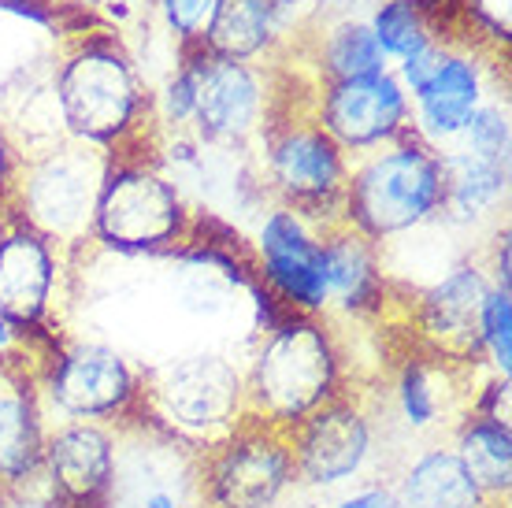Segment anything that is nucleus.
<instances>
[{
	"label": "nucleus",
	"mask_w": 512,
	"mask_h": 508,
	"mask_svg": "<svg viewBox=\"0 0 512 508\" xmlns=\"http://www.w3.org/2000/svg\"><path fill=\"white\" fill-rule=\"evenodd\" d=\"M342 394V353L316 316L271 323L245 371V420L290 431Z\"/></svg>",
	"instance_id": "1"
},
{
	"label": "nucleus",
	"mask_w": 512,
	"mask_h": 508,
	"mask_svg": "<svg viewBox=\"0 0 512 508\" xmlns=\"http://www.w3.org/2000/svg\"><path fill=\"white\" fill-rule=\"evenodd\" d=\"M245 420V375L227 356L197 353L141 371V423L205 453Z\"/></svg>",
	"instance_id": "2"
},
{
	"label": "nucleus",
	"mask_w": 512,
	"mask_h": 508,
	"mask_svg": "<svg viewBox=\"0 0 512 508\" xmlns=\"http://www.w3.org/2000/svg\"><path fill=\"white\" fill-rule=\"evenodd\" d=\"M446 171L442 156L423 141H394L383 153H372L349 175L346 223L368 242L405 234L442 212Z\"/></svg>",
	"instance_id": "3"
},
{
	"label": "nucleus",
	"mask_w": 512,
	"mask_h": 508,
	"mask_svg": "<svg viewBox=\"0 0 512 508\" xmlns=\"http://www.w3.org/2000/svg\"><path fill=\"white\" fill-rule=\"evenodd\" d=\"M38 379L49 416L104 423L116 431L141 423V371L112 345H56Z\"/></svg>",
	"instance_id": "4"
},
{
	"label": "nucleus",
	"mask_w": 512,
	"mask_h": 508,
	"mask_svg": "<svg viewBox=\"0 0 512 508\" xmlns=\"http://www.w3.org/2000/svg\"><path fill=\"white\" fill-rule=\"evenodd\" d=\"M294 486L290 438L260 420H242L223 442L197 453L201 508H279Z\"/></svg>",
	"instance_id": "5"
},
{
	"label": "nucleus",
	"mask_w": 512,
	"mask_h": 508,
	"mask_svg": "<svg viewBox=\"0 0 512 508\" xmlns=\"http://www.w3.org/2000/svg\"><path fill=\"white\" fill-rule=\"evenodd\" d=\"M294 453L297 486L334 490L360 479L375 460L379 445V420L375 408L353 390H342L320 405L312 416L286 431Z\"/></svg>",
	"instance_id": "6"
},
{
	"label": "nucleus",
	"mask_w": 512,
	"mask_h": 508,
	"mask_svg": "<svg viewBox=\"0 0 512 508\" xmlns=\"http://www.w3.org/2000/svg\"><path fill=\"white\" fill-rule=\"evenodd\" d=\"M116 468V427L49 416L34 494H41L49 508H112L116 505Z\"/></svg>",
	"instance_id": "7"
},
{
	"label": "nucleus",
	"mask_w": 512,
	"mask_h": 508,
	"mask_svg": "<svg viewBox=\"0 0 512 508\" xmlns=\"http://www.w3.org/2000/svg\"><path fill=\"white\" fill-rule=\"evenodd\" d=\"M186 227L175 186L145 164L108 167L93 212V230L116 249H164L179 242Z\"/></svg>",
	"instance_id": "8"
},
{
	"label": "nucleus",
	"mask_w": 512,
	"mask_h": 508,
	"mask_svg": "<svg viewBox=\"0 0 512 508\" xmlns=\"http://www.w3.org/2000/svg\"><path fill=\"white\" fill-rule=\"evenodd\" d=\"M108 164L93 153L64 149L26 171V178L15 186L19 193V219L34 227L45 238L75 242L86 230H93V212L101 197Z\"/></svg>",
	"instance_id": "9"
},
{
	"label": "nucleus",
	"mask_w": 512,
	"mask_h": 508,
	"mask_svg": "<svg viewBox=\"0 0 512 508\" xmlns=\"http://www.w3.org/2000/svg\"><path fill=\"white\" fill-rule=\"evenodd\" d=\"M60 112L67 130L82 141H123L138 115V86L123 56L90 49L75 56L60 78Z\"/></svg>",
	"instance_id": "10"
},
{
	"label": "nucleus",
	"mask_w": 512,
	"mask_h": 508,
	"mask_svg": "<svg viewBox=\"0 0 512 508\" xmlns=\"http://www.w3.org/2000/svg\"><path fill=\"white\" fill-rule=\"evenodd\" d=\"M49 434L34 360H0V501L34 494Z\"/></svg>",
	"instance_id": "11"
},
{
	"label": "nucleus",
	"mask_w": 512,
	"mask_h": 508,
	"mask_svg": "<svg viewBox=\"0 0 512 508\" xmlns=\"http://www.w3.org/2000/svg\"><path fill=\"white\" fill-rule=\"evenodd\" d=\"M268 160L271 182L290 201V212L312 219L323 216V208H338L346 216V153L323 127H286L271 141Z\"/></svg>",
	"instance_id": "12"
},
{
	"label": "nucleus",
	"mask_w": 512,
	"mask_h": 508,
	"mask_svg": "<svg viewBox=\"0 0 512 508\" xmlns=\"http://www.w3.org/2000/svg\"><path fill=\"white\" fill-rule=\"evenodd\" d=\"M260 249V275L271 293L294 316H320L327 308V282H323L320 238L312 234L308 219L290 208H275L256 238Z\"/></svg>",
	"instance_id": "13"
},
{
	"label": "nucleus",
	"mask_w": 512,
	"mask_h": 508,
	"mask_svg": "<svg viewBox=\"0 0 512 508\" xmlns=\"http://www.w3.org/2000/svg\"><path fill=\"white\" fill-rule=\"evenodd\" d=\"M464 371H472V364H453L431 353L405 360L390 382V416L401 423V431L412 438L453 431L479 394L468 390V382L461 379Z\"/></svg>",
	"instance_id": "14"
},
{
	"label": "nucleus",
	"mask_w": 512,
	"mask_h": 508,
	"mask_svg": "<svg viewBox=\"0 0 512 508\" xmlns=\"http://www.w3.org/2000/svg\"><path fill=\"white\" fill-rule=\"evenodd\" d=\"M56 290L52 242L23 219L0 223V316L19 331H41Z\"/></svg>",
	"instance_id": "15"
},
{
	"label": "nucleus",
	"mask_w": 512,
	"mask_h": 508,
	"mask_svg": "<svg viewBox=\"0 0 512 508\" xmlns=\"http://www.w3.org/2000/svg\"><path fill=\"white\" fill-rule=\"evenodd\" d=\"M409 97L405 86L386 71L364 78H342L323 101V130L346 149H375L405 130Z\"/></svg>",
	"instance_id": "16"
},
{
	"label": "nucleus",
	"mask_w": 512,
	"mask_h": 508,
	"mask_svg": "<svg viewBox=\"0 0 512 508\" xmlns=\"http://www.w3.org/2000/svg\"><path fill=\"white\" fill-rule=\"evenodd\" d=\"M487 293L483 271L472 264L453 267L420 297V338L431 356L479 368V305Z\"/></svg>",
	"instance_id": "17"
},
{
	"label": "nucleus",
	"mask_w": 512,
	"mask_h": 508,
	"mask_svg": "<svg viewBox=\"0 0 512 508\" xmlns=\"http://www.w3.org/2000/svg\"><path fill=\"white\" fill-rule=\"evenodd\" d=\"M197 104L193 119L201 123L208 138L219 141H242L249 138L260 123L264 93L256 86L253 71L242 60H197Z\"/></svg>",
	"instance_id": "18"
},
{
	"label": "nucleus",
	"mask_w": 512,
	"mask_h": 508,
	"mask_svg": "<svg viewBox=\"0 0 512 508\" xmlns=\"http://www.w3.org/2000/svg\"><path fill=\"white\" fill-rule=\"evenodd\" d=\"M394 490L401 497V508H501L475 486L449 442L420 449L401 468Z\"/></svg>",
	"instance_id": "19"
},
{
	"label": "nucleus",
	"mask_w": 512,
	"mask_h": 508,
	"mask_svg": "<svg viewBox=\"0 0 512 508\" xmlns=\"http://www.w3.org/2000/svg\"><path fill=\"white\" fill-rule=\"evenodd\" d=\"M449 445L457 449L461 464L475 479V486L494 501L505 505L512 490V427L509 416L472 405L464 420L449 431Z\"/></svg>",
	"instance_id": "20"
},
{
	"label": "nucleus",
	"mask_w": 512,
	"mask_h": 508,
	"mask_svg": "<svg viewBox=\"0 0 512 508\" xmlns=\"http://www.w3.org/2000/svg\"><path fill=\"white\" fill-rule=\"evenodd\" d=\"M320 260H323V282H327V305L338 301L346 312H368L379 301L383 279L375 267V253L368 238L353 227L331 230L320 238Z\"/></svg>",
	"instance_id": "21"
},
{
	"label": "nucleus",
	"mask_w": 512,
	"mask_h": 508,
	"mask_svg": "<svg viewBox=\"0 0 512 508\" xmlns=\"http://www.w3.org/2000/svg\"><path fill=\"white\" fill-rule=\"evenodd\" d=\"M420 104V123L435 141L461 138L468 119H472L483 104H479V75L475 67L461 56H446L431 82L416 93Z\"/></svg>",
	"instance_id": "22"
},
{
	"label": "nucleus",
	"mask_w": 512,
	"mask_h": 508,
	"mask_svg": "<svg viewBox=\"0 0 512 508\" xmlns=\"http://www.w3.org/2000/svg\"><path fill=\"white\" fill-rule=\"evenodd\" d=\"M442 171H446V201H442V212H453L457 219L483 216L487 208H494L505 197V182H509V164L505 160L449 153L442 156Z\"/></svg>",
	"instance_id": "23"
},
{
	"label": "nucleus",
	"mask_w": 512,
	"mask_h": 508,
	"mask_svg": "<svg viewBox=\"0 0 512 508\" xmlns=\"http://www.w3.org/2000/svg\"><path fill=\"white\" fill-rule=\"evenodd\" d=\"M268 26V0H219L212 26H208V38H212L223 60H242V56H253L256 49H264Z\"/></svg>",
	"instance_id": "24"
},
{
	"label": "nucleus",
	"mask_w": 512,
	"mask_h": 508,
	"mask_svg": "<svg viewBox=\"0 0 512 508\" xmlns=\"http://www.w3.org/2000/svg\"><path fill=\"white\" fill-rule=\"evenodd\" d=\"M479 349L494 368V379L512 371V297L501 286H487L479 305Z\"/></svg>",
	"instance_id": "25"
},
{
	"label": "nucleus",
	"mask_w": 512,
	"mask_h": 508,
	"mask_svg": "<svg viewBox=\"0 0 512 508\" xmlns=\"http://www.w3.org/2000/svg\"><path fill=\"white\" fill-rule=\"evenodd\" d=\"M327 67L338 82L342 78H364L383 71V49L368 26H342L327 45Z\"/></svg>",
	"instance_id": "26"
},
{
	"label": "nucleus",
	"mask_w": 512,
	"mask_h": 508,
	"mask_svg": "<svg viewBox=\"0 0 512 508\" xmlns=\"http://www.w3.org/2000/svg\"><path fill=\"white\" fill-rule=\"evenodd\" d=\"M375 41H379V49L383 56H401V60H409L416 52H423L431 41L423 34V23L416 8H409L405 0H394V4H386L383 12L375 15V26H372Z\"/></svg>",
	"instance_id": "27"
},
{
	"label": "nucleus",
	"mask_w": 512,
	"mask_h": 508,
	"mask_svg": "<svg viewBox=\"0 0 512 508\" xmlns=\"http://www.w3.org/2000/svg\"><path fill=\"white\" fill-rule=\"evenodd\" d=\"M461 153L483 156V160H505L509 164V119L501 108H479L464 127Z\"/></svg>",
	"instance_id": "28"
},
{
	"label": "nucleus",
	"mask_w": 512,
	"mask_h": 508,
	"mask_svg": "<svg viewBox=\"0 0 512 508\" xmlns=\"http://www.w3.org/2000/svg\"><path fill=\"white\" fill-rule=\"evenodd\" d=\"M219 0H164V15L167 23L179 30L182 38H197V34H208L212 26V15H216Z\"/></svg>",
	"instance_id": "29"
},
{
	"label": "nucleus",
	"mask_w": 512,
	"mask_h": 508,
	"mask_svg": "<svg viewBox=\"0 0 512 508\" xmlns=\"http://www.w3.org/2000/svg\"><path fill=\"white\" fill-rule=\"evenodd\" d=\"M193 104H197V71H182L171 86H167V119L171 123H186L193 119Z\"/></svg>",
	"instance_id": "30"
},
{
	"label": "nucleus",
	"mask_w": 512,
	"mask_h": 508,
	"mask_svg": "<svg viewBox=\"0 0 512 508\" xmlns=\"http://www.w3.org/2000/svg\"><path fill=\"white\" fill-rule=\"evenodd\" d=\"M331 508H401V497H397L394 483H368L360 486V490H353V494L338 497Z\"/></svg>",
	"instance_id": "31"
},
{
	"label": "nucleus",
	"mask_w": 512,
	"mask_h": 508,
	"mask_svg": "<svg viewBox=\"0 0 512 508\" xmlns=\"http://www.w3.org/2000/svg\"><path fill=\"white\" fill-rule=\"evenodd\" d=\"M23 345H26V334L0 316V360H19V349H23Z\"/></svg>",
	"instance_id": "32"
},
{
	"label": "nucleus",
	"mask_w": 512,
	"mask_h": 508,
	"mask_svg": "<svg viewBox=\"0 0 512 508\" xmlns=\"http://www.w3.org/2000/svg\"><path fill=\"white\" fill-rule=\"evenodd\" d=\"M475 8L487 15L494 26L509 30V0H475Z\"/></svg>",
	"instance_id": "33"
},
{
	"label": "nucleus",
	"mask_w": 512,
	"mask_h": 508,
	"mask_svg": "<svg viewBox=\"0 0 512 508\" xmlns=\"http://www.w3.org/2000/svg\"><path fill=\"white\" fill-rule=\"evenodd\" d=\"M12 190V149H8V141L0 134V197Z\"/></svg>",
	"instance_id": "34"
},
{
	"label": "nucleus",
	"mask_w": 512,
	"mask_h": 508,
	"mask_svg": "<svg viewBox=\"0 0 512 508\" xmlns=\"http://www.w3.org/2000/svg\"><path fill=\"white\" fill-rule=\"evenodd\" d=\"M405 4H409V8H416V4H420V8H431V4H438V0H405Z\"/></svg>",
	"instance_id": "35"
}]
</instances>
